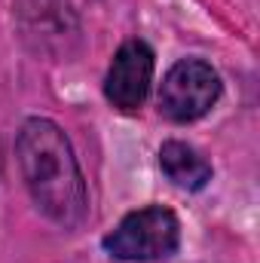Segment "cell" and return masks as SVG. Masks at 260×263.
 Listing matches in <instances>:
<instances>
[{"label":"cell","instance_id":"7a4b0ae2","mask_svg":"<svg viewBox=\"0 0 260 263\" xmlns=\"http://www.w3.org/2000/svg\"><path fill=\"white\" fill-rule=\"evenodd\" d=\"M104 251L123 263L169 260L181 245V220L165 205H144L129 211L104 239Z\"/></svg>","mask_w":260,"mask_h":263},{"label":"cell","instance_id":"6da1fadb","mask_svg":"<svg viewBox=\"0 0 260 263\" xmlns=\"http://www.w3.org/2000/svg\"><path fill=\"white\" fill-rule=\"evenodd\" d=\"M15 156L37 211L62 230H77L86 220L89 193L67 135L46 117H31L18 129Z\"/></svg>","mask_w":260,"mask_h":263},{"label":"cell","instance_id":"8992f818","mask_svg":"<svg viewBox=\"0 0 260 263\" xmlns=\"http://www.w3.org/2000/svg\"><path fill=\"white\" fill-rule=\"evenodd\" d=\"M159 168L165 172V178L175 187H181L187 193L202 190L211 181V162L184 141H165L159 147Z\"/></svg>","mask_w":260,"mask_h":263},{"label":"cell","instance_id":"277c9868","mask_svg":"<svg viewBox=\"0 0 260 263\" xmlns=\"http://www.w3.org/2000/svg\"><path fill=\"white\" fill-rule=\"evenodd\" d=\"M18 37L40 55H70L80 37L77 15L67 0H12Z\"/></svg>","mask_w":260,"mask_h":263},{"label":"cell","instance_id":"3957f363","mask_svg":"<svg viewBox=\"0 0 260 263\" xmlns=\"http://www.w3.org/2000/svg\"><path fill=\"white\" fill-rule=\"evenodd\" d=\"M220 92H224V83L208 62L181 59L162 77L159 114L172 123H196L217 104Z\"/></svg>","mask_w":260,"mask_h":263},{"label":"cell","instance_id":"5b68a950","mask_svg":"<svg viewBox=\"0 0 260 263\" xmlns=\"http://www.w3.org/2000/svg\"><path fill=\"white\" fill-rule=\"evenodd\" d=\"M153 86V49L144 40H126L104 73V98L123 110L135 114L144 107Z\"/></svg>","mask_w":260,"mask_h":263}]
</instances>
